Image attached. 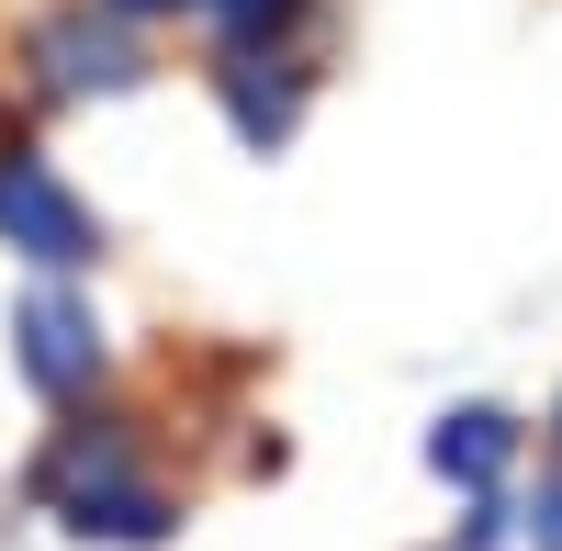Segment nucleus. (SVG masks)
I'll list each match as a JSON object with an SVG mask.
<instances>
[{
	"instance_id": "nucleus-1",
	"label": "nucleus",
	"mask_w": 562,
	"mask_h": 551,
	"mask_svg": "<svg viewBox=\"0 0 562 551\" xmlns=\"http://www.w3.org/2000/svg\"><path fill=\"white\" fill-rule=\"evenodd\" d=\"M45 495H57L68 529H102V540H158L169 529V507L135 484V462H124L113 428H68L57 462H45Z\"/></svg>"
},
{
	"instance_id": "nucleus-10",
	"label": "nucleus",
	"mask_w": 562,
	"mask_h": 551,
	"mask_svg": "<svg viewBox=\"0 0 562 551\" xmlns=\"http://www.w3.org/2000/svg\"><path fill=\"white\" fill-rule=\"evenodd\" d=\"M113 12H180V0H113Z\"/></svg>"
},
{
	"instance_id": "nucleus-9",
	"label": "nucleus",
	"mask_w": 562,
	"mask_h": 551,
	"mask_svg": "<svg viewBox=\"0 0 562 551\" xmlns=\"http://www.w3.org/2000/svg\"><path fill=\"white\" fill-rule=\"evenodd\" d=\"M461 551H495V518H473V529H461Z\"/></svg>"
},
{
	"instance_id": "nucleus-4",
	"label": "nucleus",
	"mask_w": 562,
	"mask_h": 551,
	"mask_svg": "<svg viewBox=\"0 0 562 551\" xmlns=\"http://www.w3.org/2000/svg\"><path fill=\"white\" fill-rule=\"evenodd\" d=\"M23 372L45 394H90V372H102V327H90L79 293H34L23 304Z\"/></svg>"
},
{
	"instance_id": "nucleus-6",
	"label": "nucleus",
	"mask_w": 562,
	"mask_h": 551,
	"mask_svg": "<svg viewBox=\"0 0 562 551\" xmlns=\"http://www.w3.org/2000/svg\"><path fill=\"white\" fill-rule=\"evenodd\" d=\"M225 113H237L248 147H281V135H293V113H304V90H293V79H270L259 57H237V68H225Z\"/></svg>"
},
{
	"instance_id": "nucleus-8",
	"label": "nucleus",
	"mask_w": 562,
	"mask_h": 551,
	"mask_svg": "<svg viewBox=\"0 0 562 551\" xmlns=\"http://www.w3.org/2000/svg\"><path fill=\"white\" fill-rule=\"evenodd\" d=\"M214 12H225V23L248 34V23H270V12H281V0H214Z\"/></svg>"
},
{
	"instance_id": "nucleus-2",
	"label": "nucleus",
	"mask_w": 562,
	"mask_h": 551,
	"mask_svg": "<svg viewBox=\"0 0 562 551\" xmlns=\"http://www.w3.org/2000/svg\"><path fill=\"white\" fill-rule=\"evenodd\" d=\"M0 248H23V259H45V270H68V259H90L102 237H90V203L68 192L45 158H0Z\"/></svg>"
},
{
	"instance_id": "nucleus-3",
	"label": "nucleus",
	"mask_w": 562,
	"mask_h": 551,
	"mask_svg": "<svg viewBox=\"0 0 562 551\" xmlns=\"http://www.w3.org/2000/svg\"><path fill=\"white\" fill-rule=\"evenodd\" d=\"M34 68H45L57 102H79V90H124L135 79V45H124L113 12H57V23L34 34Z\"/></svg>"
},
{
	"instance_id": "nucleus-5",
	"label": "nucleus",
	"mask_w": 562,
	"mask_h": 551,
	"mask_svg": "<svg viewBox=\"0 0 562 551\" xmlns=\"http://www.w3.org/2000/svg\"><path fill=\"white\" fill-rule=\"evenodd\" d=\"M506 450H518V428H506L495 405H461V417H439L428 462H439L450 484H495V473H506Z\"/></svg>"
},
{
	"instance_id": "nucleus-7",
	"label": "nucleus",
	"mask_w": 562,
	"mask_h": 551,
	"mask_svg": "<svg viewBox=\"0 0 562 551\" xmlns=\"http://www.w3.org/2000/svg\"><path fill=\"white\" fill-rule=\"evenodd\" d=\"M529 540H540V551H562V484H551L540 507H529Z\"/></svg>"
}]
</instances>
